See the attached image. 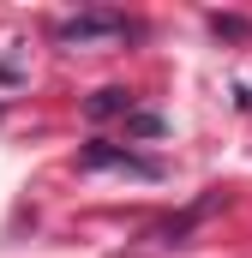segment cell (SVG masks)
Segmentation results:
<instances>
[{"label": "cell", "mask_w": 252, "mask_h": 258, "mask_svg": "<svg viewBox=\"0 0 252 258\" xmlns=\"http://www.w3.org/2000/svg\"><path fill=\"white\" fill-rule=\"evenodd\" d=\"M132 36V24H126L120 12H78V18H66L60 30H54V42L66 48H90V42H120Z\"/></svg>", "instance_id": "1"}, {"label": "cell", "mask_w": 252, "mask_h": 258, "mask_svg": "<svg viewBox=\"0 0 252 258\" xmlns=\"http://www.w3.org/2000/svg\"><path fill=\"white\" fill-rule=\"evenodd\" d=\"M78 168H114V174H132V180H162V168L150 156H132L120 144H84L78 150Z\"/></svg>", "instance_id": "2"}, {"label": "cell", "mask_w": 252, "mask_h": 258, "mask_svg": "<svg viewBox=\"0 0 252 258\" xmlns=\"http://www.w3.org/2000/svg\"><path fill=\"white\" fill-rule=\"evenodd\" d=\"M126 108H132V96H126V90H96V96L84 102V114H90V120H108V114H126Z\"/></svg>", "instance_id": "3"}, {"label": "cell", "mask_w": 252, "mask_h": 258, "mask_svg": "<svg viewBox=\"0 0 252 258\" xmlns=\"http://www.w3.org/2000/svg\"><path fill=\"white\" fill-rule=\"evenodd\" d=\"M132 132H138V138H156L162 120H156V114H132Z\"/></svg>", "instance_id": "4"}]
</instances>
